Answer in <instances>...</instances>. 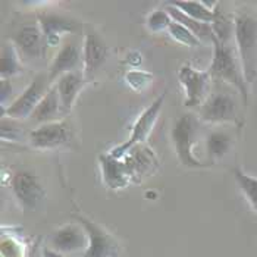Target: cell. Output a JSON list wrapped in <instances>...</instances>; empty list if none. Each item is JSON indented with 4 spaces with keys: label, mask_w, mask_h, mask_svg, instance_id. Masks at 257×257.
I'll use <instances>...</instances> for the list:
<instances>
[{
    "label": "cell",
    "mask_w": 257,
    "mask_h": 257,
    "mask_svg": "<svg viewBox=\"0 0 257 257\" xmlns=\"http://www.w3.org/2000/svg\"><path fill=\"white\" fill-rule=\"evenodd\" d=\"M213 58L209 68V74L215 81H223L237 88L242 103H248V84L245 81L242 66L238 58L237 49L231 43H220L213 37Z\"/></svg>",
    "instance_id": "2"
},
{
    "label": "cell",
    "mask_w": 257,
    "mask_h": 257,
    "mask_svg": "<svg viewBox=\"0 0 257 257\" xmlns=\"http://www.w3.org/2000/svg\"><path fill=\"white\" fill-rule=\"evenodd\" d=\"M44 257H46V256H44Z\"/></svg>",
    "instance_id": "33"
},
{
    "label": "cell",
    "mask_w": 257,
    "mask_h": 257,
    "mask_svg": "<svg viewBox=\"0 0 257 257\" xmlns=\"http://www.w3.org/2000/svg\"><path fill=\"white\" fill-rule=\"evenodd\" d=\"M52 251L59 254H71L85 251L88 247V235L81 223H66L58 228L50 237Z\"/></svg>",
    "instance_id": "11"
},
{
    "label": "cell",
    "mask_w": 257,
    "mask_h": 257,
    "mask_svg": "<svg viewBox=\"0 0 257 257\" xmlns=\"http://www.w3.org/2000/svg\"><path fill=\"white\" fill-rule=\"evenodd\" d=\"M234 44L247 84L257 79V14L241 9L234 14Z\"/></svg>",
    "instance_id": "1"
},
{
    "label": "cell",
    "mask_w": 257,
    "mask_h": 257,
    "mask_svg": "<svg viewBox=\"0 0 257 257\" xmlns=\"http://www.w3.org/2000/svg\"><path fill=\"white\" fill-rule=\"evenodd\" d=\"M103 182L110 190H119L130 184L131 174L122 159L113 158L110 153H103L99 156Z\"/></svg>",
    "instance_id": "17"
},
{
    "label": "cell",
    "mask_w": 257,
    "mask_h": 257,
    "mask_svg": "<svg viewBox=\"0 0 257 257\" xmlns=\"http://www.w3.org/2000/svg\"><path fill=\"white\" fill-rule=\"evenodd\" d=\"M109 49L104 40L96 31H88L82 46V72L87 81H91L100 66L106 62Z\"/></svg>",
    "instance_id": "12"
},
{
    "label": "cell",
    "mask_w": 257,
    "mask_h": 257,
    "mask_svg": "<svg viewBox=\"0 0 257 257\" xmlns=\"http://www.w3.org/2000/svg\"><path fill=\"white\" fill-rule=\"evenodd\" d=\"M198 118L209 123H238L237 100L226 91H215L198 107Z\"/></svg>",
    "instance_id": "6"
},
{
    "label": "cell",
    "mask_w": 257,
    "mask_h": 257,
    "mask_svg": "<svg viewBox=\"0 0 257 257\" xmlns=\"http://www.w3.org/2000/svg\"><path fill=\"white\" fill-rule=\"evenodd\" d=\"M125 79H126L128 85L133 90L143 91V90H146L150 85V82L153 79V75L150 72H146V71H141V69H133V71L126 72Z\"/></svg>",
    "instance_id": "28"
},
{
    "label": "cell",
    "mask_w": 257,
    "mask_h": 257,
    "mask_svg": "<svg viewBox=\"0 0 257 257\" xmlns=\"http://www.w3.org/2000/svg\"><path fill=\"white\" fill-rule=\"evenodd\" d=\"M39 25L46 40V46H58L62 34H74L81 28L77 21L56 15V14H43L39 17Z\"/></svg>",
    "instance_id": "14"
},
{
    "label": "cell",
    "mask_w": 257,
    "mask_h": 257,
    "mask_svg": "<svg viewBox=\"0 0 257 257\" xmlns=\"http://www.w3.org/2000/svg\"><path fill=\"white\" fill-rule=\"evenodd\" d=\"M2 257H25V244L14 234H2L0 242Z\"/></svg>",
    "instance_id": "25"
},
{
    "label": "cell",
    "mask_w": 257,
    "mask_h": 257,
    "mask_svg": "<svg viewBox=\"0 0 257 257\" xmlns=\"http://www.w3.org/2000/svg\"><path fill=\"white\" fill-rule=\"evenodd\" d=\"M178 79L185 91L187 107H200L210 96V82L213 81L209 71H200L191 65H182L178 71Z\"/></svg>",
    "instance_id": "7"
},
{
    "label": "cell",
    "mask_w": 257,
    "mask_h": 257,
    "mask_svg": "<svg viewBox=\"0 0 257 257\" xmlns=\"http://www.w3.org/2000/svg\"><path fill=\"white\" fill-rule=\"evenodd\" d=\"M12 40L21 53L28 58H40L46 53V40L39 24L22 25Z\"/></svg>",
    "instance_id": "15"
},
{
    "label": "cell",
    "mask_w": 257,
    "mask_h": 257,
    "mask_svg": "<svg viewBox=\"0 0 257 257\" xmlns=\"http://www.w3.org/2000/svg\"><path fill=\"white\" fill-rule=\"evenodd\" d=\"M200 134V120L194 113H184L175 119L172 130H171V139L174 143V150L178 158L179 163L185 168L200 169V168H209L212 163L200 162L194 156V146L197 143Z\"/></svg>",
    "instance_id": "3"
},
{
    "label": "cell",
    "mask_w": 257,
    "mask_h": 257,
    "mask_svg": "<svg viewBox=\"0 0 257 257\" xmlns=\"http://www.w3.org/2000/svg\"><path fill=\"white\" fill-rule=\"evenodd\" d=\"M11 190L24 210H36L46 198V190L30 171L17 172L11 179Z\"/></svg>",
    "instance_id": "9"
},
{
    "label": "cell",
    "mask_w": 257,
    "mask_h": 257,
    "mask_svg": "<svg viewBox=\"0 0 257 257\" xmlns=\"http://www.w3.org/2000/svg\"><path fill=\"white\" fill-rule=\"evenodd\" d=\"M52 85L53 84L49 79V74H39L17 99L9 106L2 109L3 118L21 119V120L30 118Z\"/></svg>",
    "instance_id": "4"
},
{
    "label": "cell",
    "mask_w": 257,
    "mask_h": 257,
    "mask_svg": "<svg viewBox=\"0 0 257 257\" xmlns=\"http://www.w3.org/2000/svg\"><path fill=\"white\" fill-rule=\"evenodd\" d=\"M126 62H128L130 65H133V66H139L140 63H141V56H140L139 53H131V55L126 58Z\"/></svg>",
    "instance_id": "31"
},
{
    "label": "cell",
    "mask_w": 257,
    "mask_h": 257,
    "mask_svg": "<svg viewBox=\"0 0 257 257\" xmlns=\"http://www.w3.org/2000/svg\"><path fill=\"white\" fill-rule=\"evenodd\" d=\"M8 96L9 97L12 96V84L9 79L2 78V109H5V106H6Z\"/></svg>",
    "instance_id": "30"
},
{
    "label": "cell",
    "mask_w": 257,
    "mask_h": 257,
    "mask_svg": "<svg viewBox=\"0 0 257 257\" xmlns=\"http://www.w3.org/2000/svg\"><path fill=\"white\" fill-rule=\"evenodd\" d=\"M82 65V52L81 47L75 41H66L60 46L59 52L56 53L55 59L49 68V79L52 84L56 82V79L63 74L79 71V66Z\"/></svg>",
    "instance_id": "13"
},
{
    "label": "cell",
    "mask_w": 257,
    "mask_h": 257,
    "mask_svg": "<svg viewBox=\"0 0 257 257\" xmlns=\"http://www.w3.org/2000/svg\"><path fill=\"white\" fill-rule=\"evenodd\" d=\"M18 134H20V130L11 122V119H9V123H8L6 118H3V120H2V139L17 140Z\"/></svg>",
    "instance_id": "29"
},
{
    "label": "cell",
    "mask_w": 257,
    "mask_h": 257,
    "mask_svg": "<svg viewBox=\"0 0 257 257\" xmlns=\"http://www.w3.org/2000/svg\"><path fill=\"white\" fill-rule=\"evenodd\" d=\"M59 118H63L62 115V106H60V99L58 94V90L55 87V84L50 87V90L47 91V94L41 99L39 106L34 109L33 115L30 119L39 125L43 123H49V122H56L60 120Z\"/></svg>",
    "instance_id": "18"
},
{
    "label": "cell",
    "mask_w": 257,
    "mask_h": 257,
    "mask_svg": "<svg viewBox=\"0 0 257 257\" xmlns=\"http://www.w3.org/2000/svg\"><path fill=\"white\" fill-rule=\"evenodd\" d=\"M172 5L190 18L206 24L213 22L215 9L218 6L216 2H172Z\"/></svg>",
    "instance_id": "22"
},
{
    "label": "cell",
    "mask_w": 257,
    "mask_h": 257,
    "mask_svg": "<svg viewBox=\"0 0 257 257\" xmlns=\"http://www.w3.org/2000/svg\"><path fill=\"white\" fill-rule=\"evenodd\" d=\"M232 174H234V178L237 181L238 187L242 191L244 197L247 198V201L250 203V206L257 213V178L245 174L239 166H235L232 169Z\"/></svg>",
    "instance_id": "24"
},
{
    "label": "cell",
    "mask_w": 257,
    "mask_h": 257,
    "mask_svg": "<svg viewBox=\"0 0 257 257\" xmlns=\"http://www.w3.org/2000/svg\"><path fill=\"white\" fill-rule=\"evenodd\" d=\"M72 140V128L68 120H56L39 125L30 133V141L34 149L50 150L69 144Z\"/></svg>",
    "instance_id": "10"
},
{
    "label": "cell",
    "mask_w": 257,
    "mask_h": 257,
    "mask_svg": "<svg viewBox=\"0 0 257 257\" xmlns=\"http://www.w3.org/2000/svg\"><path fill=\"white\" fill-rule=\"evenodd\" d=\"M172 22L174 20L171 18L168 11L163 8V9H156L150 14V17L147 18V27L153 33H160L163 30H169Z\"/></svg>",
    "instance_id": "27"
},
{
    "label": "cell",
    "mask_w": 257,
    "mask_h": 257,
    "mask_svg": "<svg viewBox=\"0 0 257 257\" xmlns=\"http://www.w3.org/2000/svg\"><path fill=\"white\" fill-rule=\"evenodd\" d=\"M234 137L226 130H213L206 137V150L210 163H215L222 158H225L232 149Z\"/></svg>",
    "instance_id": "21"
},
{
    "label": "cell",
    "mask_w": 257,
    "mask_h": 257,
    "mask_svg": "<svg viewBox=\"0 0 257 257\" xmlns=\"http://www.w3.org/2000/svg\"><path fill=\"white\" fill-rule=\"evenodd\" d=\"M74 218L82 225L88 235V247L82 253V257H118L119 244L116 238L109 234L96 222L82 215H74Z\"/></svg>",
    "instance_id": "8"
},
{
    "label": "cell",
    "mask_w": 257,
    "mask_h": 257,
    "mask_svg": "<svg viewBox=\"0 0 257 257\" xmlns=\"http://www.w3.org/2000/svg\"><path fill=\"white\" fill-rule=\"evenodd\" d=\"M22 71V65L20 60V53L15 44L8 43L2 47V59H0V72L2 78L9 79L11 77L20 74Z\"/></svg>",
    "instance_id": "23"
},
{
    "label": "cell",
    "mask_w": 257,
    "mask_h": 257,
    "mask_svg": "<svg viewBox=\"0 0 257 257\" xmlns=\"http://www.w3.org/2000/svg\"><path fill=\"white\" fill-rule=\"evenodd\" d=\"M168 11V14L171 15V18L178 22L181 25H184L185 28H188L201 43H213V30H212V24H206V22H200L197 20L190 18L188 15H185L184 12H181L178 8H175L172 3L166 5L165 8Z\"/></svg>",
    "instance_id": "20"
},
{
    "label": "cell",
    "mask_w": 257,
    "mask_h": 257,
    "mask_svg": "<svg viewBox=\"0 0 257 257\" xmlns=\"http://www.w3.org/2000/svg\"><path fill=\"white\" fill-rule=\"evenodd\" d=\"M168 33L175 41H178L179 44H184V46H188V47H197V46L201 44V41L188 28H185L184 25H181L175 21L171 24Z\"/></svg>",
    "instance_id": "26"
},
{
    "label": "cell",
    "mask_w": 257,
    "mask_h": 257,
    "mask_svg": "<svg viewBox=\"0 0 257 257\" xmlns=\"http://www.w3.org/2000/svg\"><path fill=\"white\" fill-rule=\"evenodd\" d=\"M88 81L85 79L82 71L68 72V74H63L62 77L56 79L55 87H56L58 94H59L60 106H62V115L63 116H66L71 112L77 96H78L79 91L84 88V85Z\"/></svg>",
    "instance_id": "16"
},
{
    "label": "cell",
    "mask_w": 257,
    "mask_h": 257,
    "mask_svg": "<svg viewBox=\"0 0 257 257\" xmlns=\"http://www.w3.org/2000/svg\"><path fill=\"white\" fill-rule=\"evenodd\" d=\"M44 256L46 257H65V256H62V254H59V253H55V251L49 250V248L44 251Z\"/></svg>",
    "instance_id": "32"
},
{
    "label": "cell",
    "mask_w": 257,
    "mask_h": 257,
    "mask_svg": "<svg viewBox=\"0 0 257 257\" xmlns=\"http://www.w3.org/2000/svg\"><path fill=\"white\" fill-rule=\"evenodd\" d=\"M163 101H165V94H162L160 97H158L140 115L139 119L136 120V123L133 125L130 139L109 152L113 158L123 159L134 147L141 146L143 143H146V140L150 136V133H152L156 120H158L159 113H160L162 106H163Z\"/></svg>",
    "instance_id": "5"
},
{
    "label": "cell",
    "mask_w": 257,
    "mask_h": 257,
    "mask_svg": "<svg viewBox=\"0 0 257 257\" xmlns=\"http://www.w3.org/2000/svg\"><path fill=\"white\" fill-rule=\"evenodd\" d=\"M131 174V178H139V175H146L153 171L158 160L152 150L146 146L134 147L125 158L122 159Z\"/></svg>",
    "instance_id": "19"
}]
</instances>
